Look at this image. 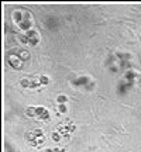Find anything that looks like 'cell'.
Here are the masks:
<instances>
[{
  "mask_svg": "<svg viewBox=\"0 0 141 152\" xmlns=\"http://www.w3.org/2000/svg\"><path fill=\"white\" fill-rule=\"evenodd\" d=\"M26 114L31 118H35L38 121H48L49 120V111L45 107L41 106H34V107H28L26 110Z\"/></svg>",
  "mask_w": 141,
  "mask_h": 152,
  "instance_id": "2",
  "label": "cell"
},
{
  "mask_svg": "<svg viewBox=\"0 0 141 152\" xmlns=\"http://www.w3.org/2000/svg\"><path fill=\"white\" fill-rule=\"evenodd\" d=\"M20 41L26 45H37L38 41H40V34L34 30H30V31H24L18 35Z\"/></svg>",
  "mask_w": 141,
  "mask_h": 152,
  "instance_id": "4",
  "label": "cell"
},
{
  "mask_svg": "<svg viewBox=\"0 0 141 152\" xmlns=\"http://www.w3.org/2000/svg\"><path fill=\"white\" fill-rule=\"evenodd\" d=\"M26 140L28 141V144H31L33 147H41L45 142V135L41 130H31L26 134Z\"/></svg>",
  "mask_w": 141,
  "mask_h": 152,
  "instance_id": "3",
  "label": "cell"
},
{
  "mask_svg": "<svg viewBox=\"0 0 141 152\" xmlns=\"http://www.w3.org/2000/svg\"><path fill=\"white\" fill-rule=\"evenodd\" d=\"M11 20L14 23L17 28H20L23 33L24 31H30L34 27V16L30 11L20 9V10H14L11 14Z\"/></svg>",
  "mask_w": 141,
  "mask_h": 152,
  "instance_id": "1",
  "label": "cell"
}]
</instances>
